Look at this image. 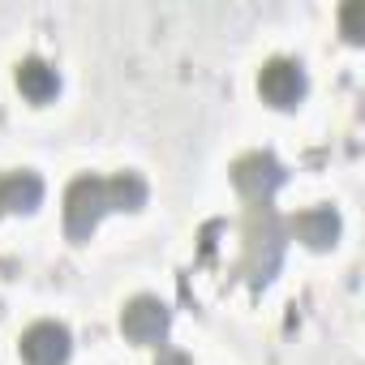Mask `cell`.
<instances>
[{"label": "cell", "mask_w": 365, "mask_h": 365, "mask_svg": "<svg viewBox=\"0 0 365 365\" xmlns=\"http://www.w3.org/2000/svg\"><path fill=\"white\" fill-rule=\"evenodd\" d=\"M146 207V180L138 172L116 176H78L65 190V232L86 241L108 211H142Z\"/></svg>", "instance_id": "obj_1"}, {"label": "cell", "mask_w": 365, "mask_h": 365, "mask_svg": "<svg viewBox=\"0 0 365 365\" xmlns=\"http://www.w3.org/2000/svg\"><path fill=\"white\" fill-rule=\"evenodd\" d=\"M232 185L241 190V198L267 207V198L284 185V163L275 155H267V150H250V155H241L232 163Z\"/></svg>", "instance_id": "obj_2"}, {"label": "cell", "mask_w": 365, "mask_h": 365, "mask_svg": "<svg viewBox=\"0 0 365 365\" xmlns=\"http://www.w3.org/2000/svg\"><path fill=\"white\" fill-rule=\"evenodd\" d=\"M305 69H301V61H288V56H275V61H267L262 65V73H258V91H262V99L271 103V108H297L301 99H305Z\"/></svg>", "instance_id": "obj_3"}, {"label": "cell", "mask_w": 365, "mask_h": 365, "mask_svg": "<svg viewBox=\"0 0 365 365\" xmlns=\"http://www.w3.org/2000/svg\"><path fill=\"white\" fill-rule=\"evenodd\" d=\"M69 352H73V335H69L65 322L43 318V322H35V327L22 331V356H26V365H65Z\"/></svg>", "instance_id": "obj_4"}, {"label": "cell", "mask_w": 365, "mask_h": 365, "mask_svg": "<svg viewBox=\"0 0 365 365\" xmlns=\"http://www.w3.org/2000/svg\"><path fill=\"white\" fill-rule=\"evenodd\" d=\"M168 322H172V314H168V305L159 297H133L120 309V331L133 344H159L168 335Z\"/></svg>", "instance_id": "obj_5"}, {"label": "cell", "mask_w": 365, "mask_h": 365, "mask_svg": "<svg viewBox=\"0 0 365 365\" xmlns=\"http://www.w3.org/2000/svg\"><path fill=\"white\" fill-rule=\"evenodd\" d=\"M288 228H292V237L305 241L309 250H331V245L339 241V215H335L331 207H309V211L292 215Z\"/></svg>", "instance_id": "obj_6"}, {"label": "cell", "mask_w": 365, "mask_h": 365, "mask_svg": "<svg viewBox=\"0 0 365 365\" xmlns=\"http://www.w3.org/2000/svg\"><path fill=\"white\" fill-rule=\"evenodd\" d=\"M43 202V180L35 172H5L0 176V215L9 211H35Z\"/></svg>", "instance_id": "obj_7"}, {"label": "cell", "mask_w": 365, "mask_h": 365, "mask_svg": "<svg viewBox=\"0 0 365 365\" xmlns=\"http://www.w3.org/2000/svg\"><path fill=\"white\" fill-rule=\"evenodd\" d=\"M18 91H22L31 103H48V99L61 95V73H56L48 61L26 56V61L18 65Z\"/></svg>", "instance_id": "obj_8"}, {"label": "cell", "mask_w": 365, "mask_h": 365, "mask_svg": "<svg viewBox=\"0 0 365 365\" xmlns=\"http://www.w3.org/2000/svg\"><path fill=\"white\" fill-rule=\"evenodd\" d=\"M361 14H365V5H344V14H339V26H344L348 43H361Z\"/></svg>", "instance_id": "obj_9"}, {"label": "cell", "mask_w": 365, "mask_h": 365, "mask_svg": "<svg viewBox=\"0 0 365 365\" xmlns=\"http://www.w3.org/2000/svg\"><path fill=\"white\" fill-rule=\"evenodd\" d=\"M155 365H190V356H185V352H159Z\"/></svg>", "instance_id": "obj_10"}]
</instances>
